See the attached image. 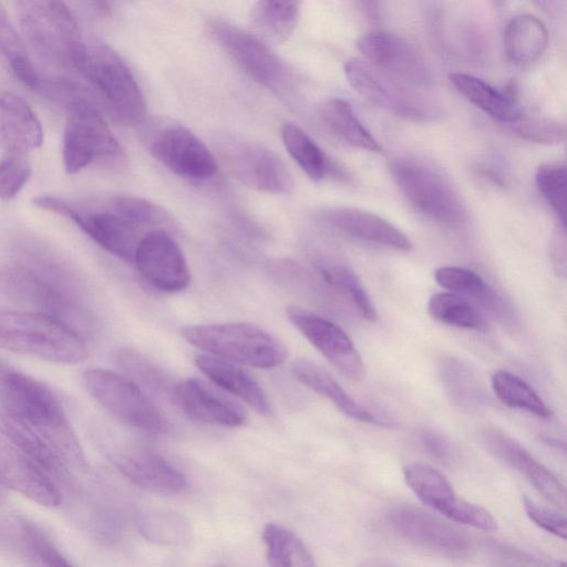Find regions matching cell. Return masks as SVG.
Wrapping results in <instances>:
<instances>
[{"mask_svg": "<svg viewBox=\"0 0 567 567\" xmlns=\"http://www.w3.org/2000/svg\"><path fill=\"white\" fill-rule=\"evenodd\" d=\"M0 486L45 507H58L63 503V494L59 486L2 434Z\"/></svg>", "mask_w": 567, "mask_h": 567, "instance_id": "21", "label": "cell"}, {"mask_svg": "<svg viewBox=\"0 0 567 567\" xmlns=\"http://www.w3.org/2000/svg\"><path fill=\"white\" fill-rule=\"evenodd\" d=\"M300 12L297 1H258L250 10L251 24L264 35L284 41L295 30Z\"/></svg>", "mask_w": 567, "mask_h": 567, "instance_id": "37", "label": "cell"}, {"mask_svg": "<svg viewBox=\"0 0 567 567\" xmlns=\"http://www.w3.org/2000/svg\"><path fill=\"white\" fill-rule=\"evenodd\" d=\"M281 137L303 173L315 182L322 181L330 169L329 161L308 133L296 123L287 122L281 127Z\"/></svg>", "mask_w": 567, "mask_h": 567, "instance_id": "36", "label": "cell"}, {"mask_svg": "<svg viewBox=\"0 0 567 567\" xmlns=\"http://www.w3.org/2000/svg\"><path fill=\"white\" fill-rule=\"evenodd\" d=\"M141 533L156 543H175L184 533L181 520L163 513H145L138 519Z\"/></svg>", "mask_w": 567, "mask_h": 567, "instance_id": "46", "label": "cell"}, {"mask_svg": "<svg viewBox=\"0 0 567 567\" xmlns=\"http://www.w3.org/2000/svg\"><path fill=\"white\" fill-rule=\"evenodd\" d=\"M419 439L424 451L432 457L442 462L452 460V446L442 434L433 430H423L420 432Z\"/></svg>", "mask_w": 567, "mask_h": 567, "instance_id": "48", "label": "cell"}, {"mask_svg": "<svg viewBox=\"0 0 567 567\" xmlns=\"http://www.w3.org/2000/svg\"><path fill=\"white\" fill-rule=\"evenodd\" d=\"M391 175L408 202L424 216L447 226L465 221L466 207L450 179L416 158H398Z\"/></svg>", "mask_w": 567, "mask_h": 567, "instance_id": "8", "label": "cell"}, {"mask_svg": "<svg viewBox=\"0 0 567 567\" xmlns=\"http://www.w3.org/2000/svg\"><path fill=\"white\" fill-rule=\"evenodd\" d=\"M0 130L13 154L22 155L43 143V128L38 115L24 99L11 92L0 95Z\"/></svg>", "mask_w": 567, "mask_h": 567, "instance_id": "29", "label": "cell"}, {"mask_svg": "<svg viewBox=\"0 0 567 567\" xmlns=\"http://www.w3.org/2000/svg\"><path fill=\"white\" fill-rule=\"evenodd\" d=\"M174 401L188 416L204 423L237 427L246 421L241 406L198 379L176 383Z\"/></svg>", "mask_w": 567, "mask_h": 567, "instance_id": "23", "label": "cell"}, {"mask_svg": "<svg viewBox=\"0 0 567 567\" xmlns=\"http://www.w3.org/2000/svg\"><path fill=\"white\" fill-rule=\"evenodd\" d=\"M427 312L436 321L457 328L487 332L489 324L468 299L453 292H436L429 299Z\"/></svg>", "mask_w": 567, "mask_h": 567, "instance_id": "35", "label": "cell"}, {"mask_svg": "<svg viewBox=\"0 0 567 567\" xmlns=\"http://www.w3.org/2000/svg\"><path fill=\"white\" fill-rule=\"evenodd\" d=\"M106 454L117 471L141 488L166 495L178 494L186 488L183 473L144 446L120 444L110 447Z\"/></svg>", "mask_w": 567, "mask_h": 567, "instance_id": "19", "label": "cell"}, {"mask_svg": "<svg viewBox=\"0 0 567 567\" xmlns=\"http://www.w3.org/2000/svg\"><path fill=\"white\" fill-rule=\"evenodd\" d=\"M403 478L423 504L446 518L488 532L497 528L491 513L460 497L446 476L433 466L408 464L403 467Z\"/></svg>", "mask_w": 567, "mask_h": 567, "instance_id": "14", "label": "cell"}, {"mask_svg": "<svg viewBox=\"0 0 567 567\" xmlns=\"http://www.w3.org/2000/svg\"><path fill=\"white\" fill-rule=\"evenodd\" d=\"M33 204L72 220L96 244L115 257L133 262L143 236L140 228L122 217L110 199L101 203L42 195Z\"/></svg>", "mask_w": 567, "mask_h": 567, "instance_id": "7", "label": "cell"}, {"mask_svg": "<svg viewBox=\"0 0 567 567\" xmlns=\"http://www.w3.org/2000/svg\"><path fill=\"white\" fill-rule=\"evenodd\" d=\"M146 145L163 166L183 178L205 181L217 171L213 153L183 125L158 126L146 138Z\"/></svg>", "mask_w": 567, "mask_h": 567, "instance_id": "15", "label": "cell"}, {"mask_svg": "<svg viewBox=\"0 0 567 567\" xmlns=\"http://www.w3.org/2000/svg\"><path fill=\"white\" fill-rule=\"evenodd\" d=\"M363 59L383 73L417 89L432 83L430 66L408 39L384 31L361 35L357 42Z\"/></svg>", "mask_w": 567, "mask_h": 567, "instance_id": "16", "label": "cell"}, {"mask_svg": "<svg viewBox=\"0 0 567 567\" xmlns=\"http://www.w3.org/2000/svg\"><path fill=\"white\" fill-rule=\"evenodd\" d=\"M133 262L142 278L158 291L175 293L189 285L186 258L178 244L164 229H153L142 237Z\"/></svg>", "mask_w": 567, "mask_h": 567, "instance_id": "17", "label": "cell"}, {"mask_svg": "<svg viewBox=\"0 0 567 567\" xmlns=\"http://www.w3.org/2000/svg\"><path fill=\"white\" fill-rule=\"evenodd\" d=\"M359 567H399L395 564L380 558L364 560Z\"/></svg>", "mask_w": 567, "mask_h": 567, "instance_id": "50", "label": "cell"}, {"mask_svg": "<svg viewBox=\"0 0 567 567\" xmlns=\"http://www.w3.org/2000/svg\"><path fill=\"white\" fill-rule=\"evenodd\" d=\"M262 539L271 567H317L303 542L286 527L269 523L264 527Z\"/></svg>", "mask_w": 567, "mask_h": 567, "instance_id": "34", "label": "cell"}, {"mask_svg": "<svg viewBox=\"0 0 567 567\" xmlns=\"http://www.w3.org/2000/svg\"><path fill=\"white\" fill-rule=\"evenodd\" d=\"M550 258L555 272L558 276H566V235L565 228L560 226L554 234L550 244Z\"/></svg>", "mask_w": 567, "mask_h": 567, "instance_id": "49", "label": "cell"}, {"mask_svg": "<svg viewBox=\"0 0 567 567\" xmlns=\"http://www.w3.org/2000/svg\"><path fill=\"white\" fill-rule=\"evenodd\" d=\"M390 525L408 540L446 556H461L468 538L456 527L422 508L402 505L388 515Z\"/></svg>", "mask_w": 567, "mask_h": 567, "instance_id": "20", "label": "cell"}, {"mask_svg": "<svg viewBox=\"0 0 567 567\" xmlns=\"http://www.w3.org/2000/svg\"><path fill=\"white\" fill-rule=\"evenodd\" d=\"M0 406L44 437L72 471H86L83 449L45 384L9 368L0 383Z\"/></svg>", "mask_w": 567, "mask_h": 567, "instance_id": "1", "label": "cell"}, {"mask_svg": "<svg viewBox=\"0 0 567 567\" xmlns=\"http://www.w3.org/2000/svg\"><path fill=\"white\" fill-rule=\"evenodd\" d=\"M520 138L542 144H557L565 140V125L547 117L522 116L511 124Z\"/></svg>", "mask_w": 567, "mask_h": 567, "instance_id": "44", "label": "cell"}, {"mask_svg": "<svg viewBox=\"0 0 567 567\" xmlns=\"http://www.w3.org/2000/svg\"><path fill=\"white\" fill-rule=\"evenodd\" d=\"M21 538L25 549L41 567H75L61 553L52 538L37 524L22 520Z\"/></svg>", "mask_w": 567, "mask_h": 567, "instance_id": "43", "label": "cell"}, {"mask_svg": "<svg viewBox=\"0 0 567 567\" xmlns=\"http://www.w3.org/2000/svg\"><path fill=\"white\" fill-rule=\"evenodd\" d=\"M182 337L206 354L258 369H271L287 359L284 343L265 329L247 322L186 326Z\"/></svg>", "mask_w": 567, "mask_h": 567, "instance_id": "4", "label": "cell"}, {"mask_svg": "<svg viewBox=\"0 0 567 567\" xmlns=\"http://www.w3.org/2000/svg\"><path fill=\"white\" fill-rule=\"evenodd\" d=\"M216 567H227V566H216Z\"/></svg>", "mask_w": 567, "mask_h": 567, "instance_id": "52", "label": "cell"}, {"mask_svg": "<svg viewBox=\"0 0 567 567\" xmlns=\"http://www.w3.org/2000/svg\"><path fill=\"white\" fill-rule=\"evenodd\" d=\"M434 279L449 292L473 300L504 324L516 323V313L511 305L475 271L463 267L444 266L434 271Z\"/></svg>", "mask_w": 567, "mask_h": 567, "instance_id": "26", "label": "cell"}, {"mask_svg": "<svg viewBox=\"0 0 567 567\" xmlns=\"http://www.w3.org/2000/svg\"><path fill=\"white\" fill-rule=\"evenodd\" d=\"M31 175L29 163L19 154H11L0 161V199L16 197Z\"/></svg>", "mask_w": 567, "mask_h": 567, "instance_id": "45", "label": "cell"}, {"mask_svg": "<svg viewBox=\"0 0 567 567\" xmlns=\"http://www.w3.org/2000/svg\"><path fill=\"white\" fill-rule=\"evenodd\" d=\"M313 269L342 298L347 299L357 312L370 322L378 318L375 307L354 270L342 256L330 247H313L310 251Z\"/></svg>", "mask_w": 567, "mask_h": 567, "instance_id": "25", "label": "cell"}, {"mask_svg": "<svg viewBox=\"0 0 567 567\" xmlns=\"http://www.w3.org/2000/svg\"><path fill=\"white\" fill-rule=\"evenodd\" d=\"M115 361L125 375L141 389L143 386L157 396L174 400L176 383L141 352L128 348L120 349L115 354Z\"/></svg>", "mask_w": 567, "mask_h": 567, "instance_id": "38", "label": "cell"}, {"mask_svg": "<svg viewBox=\"0 0 567 567\" xmlns=\"http://www.w3.org/2000/svg\"><path fill=\"white\" fill-rule=\"evenodd\" d=\"M208 29L237 66L259 85L275 92L290 86V70L259 38L221 20L212 21Z\"/></svg>", "mask_w": 567, "mask_h": 567, "instance_id": "13", "label": "cell"}, {"mask_svg": "<svg viewBox=\"0 0 567 567\" xmlns=\"http://www.w3.org/2000/svg\"><path fill=\"white\" fill-rule=\"evenodd\" d=\"M449 80L470 103L499 122L513 124L524 115L512 97L476 76L451 73Z\"/></svg>", "mask_w": 567, "mask_h": 567, "instance_id": "31", "label": "cell"}, {"mask_svg": "<svg viewBox=\"0 0 567 567\" xmlns=\"http://www.w3.org/2000/svg\"><path fill=\"white\" fill-rule=\"evenodd\" d=\"M0 53L14 76L31 89H39L41 79L23 41L0 6Z\"/></svg>", "mask_w": 567, "mask_h": 567, "instance_id": "39", "label": "cell"}, {"mask_svg": "<svg viewBox=\"0 0 567 567\" xmlns=\"http://www.w3.org/2000/svg\"><path fill=\"white\" fill-rule=\"evenodd\" d=\"M523 506L527 516L540 528L546 532L566 539L567 535V520L564 515L555 511L539 506L530 498L523 497Z\"/></svg>", "mask_w": 567, "mask_h": 567, "instance_id": "47", "label": "cell"}, {"mask_svg": "<svg viewBox=\"0 0 567 567\" xmlns=\"http://www.w3.org/2000/svg\"><path fill=\"white\" fill-rule=\"evenodd\" d=\"M537 188L551 210L566 227L567 175L564 163H546L535 173Z\"/></svg>", "mask_w": 567, "mask_h": 567, "instance_id": "42", "label": "cell"}, {"mask_svg": "<svg viewBox=\"0 0 567 567\" xmlns=\"http://www.w3.org/2000/svg\"><path fill=\"white\" fill-rule=\"evenodd\" d=\"M2 288L27 310L48 316L86 339L96 330V319L83 299L40 277L17 261L2 275Z\"/></svg>", "mask_w": 567, "mask_h": 567, "instance_id": "5", "label": "cell"}, {"mask_svg": "<svg viewBox=\"0 0 567 567\" xmlns=\"http://www.w3.org/2000/svg\"><path fill=\"white\" fill-rule=\"evenodd\" d=\"M326 125L348 144L369 152H380V145L343 99H329L320 106Z\"/></svg>", "mask_w": 567, "mask_h": 567, "instance_id": "33", "label": "cell"}, {"mask_svg": "<svg viewBox=\"0 0 567 567\" xmlns=\"http://www.w3.org/2000/svg\"><path fill=\"white\" fill-rule=\"evenodd\" d=\"M23 33L47 61L72 68V60L83 40L76 19L61 1H18Z\"/></svg>", "mask_w": 567, "mask_h": 567, "instance_id": "9", "label": "cell"}, {"mask_svg": "<svg viewBox=\"0 0 567 567\" xmlns=\"http://www.w3.org/2000/svg\"><path fill=\"white\" fill-rule=\"evenodd\" d=\"M72 68L95 91L113 116L125 124L141 123L145 116L144 95L132 71L110 45L83 41Z\"/></svg>", "mask_w": 567, "mask_h": 567, "instance_id": "2", "label": "cell"}, {"mask_svg": "<svg viewBox=\"0 0 567 567\" xmlns=\"http://www.w3.org/2000/svg\"><path fill=\"white\" fill-rule=\"evenodd\" d=\"M504 52L516 65L536 62L548 47L545 24L535 16L524 13L513 17L504 30Z\"/></svg>", "mask_w": 567, "mask_h": 567, "instance_id": "30", "label": "cell"}, {"mask_svg": "<svg viewBox=\"0 0 567 567\" xmlns=\"http://www.w3.org/2000/svg\"><path fill=\"white\" fill-rule=\"evenodd\" d=\"M492 388L496 396L505 405L525 410L542 417L551 415L538 393L523 379L506 370H497L491 379Z\"/></svg>", "mask_w": 567, "mask_h": 567, "instance_id": "40", "label": "cell"}, {"mask_svg": "<svg viewBox=\"0 0 567 567\" xmlns=\"http://www.w3.org/2000/svg\"><path fill=\"white\" fill-rule=\"evenodd\" d=\"M8 370H9V367L3 364L2 362H0V383Z\"/></svg>", "mask_w": 567, "mask_h": 567, "instance_id": "51", "label": "cell"}, {"mask_svg": "<svg viewBox=\"0 0 567 567\" xmlns=\"http://www.w3.org/2000/svg\"><path fill=\"white\" fill-rule=\"evenodd\" d=\"M344 74L353 90L371 104L414 122L433 120L439 114L422 89L408 85L372 66L362 58H350Z\"/></svg>", "mask_w": 567, "mask_h": 567, "instance_id": "11", "label": "cell"}, {"mask_svg": "<svg viewBox=\"0 0 567 567\" xmlns=\"http://www.w3.org/2000/svg\"><path fill=\"white\" fill-rule=\"evenodd\" d=\"M440 377L451 402L464 412L478 410L484 403V393L473 369L463 360L444 358L440 364Z\"/></svg>", "mask_w": 567, "mask_h": 567, "instance_id": "32", "label": "cell"}, {"mask_svg": "<svg viewBox=\"0 0 567 567\" xmlns=\"http://www.w3.org/2000/svg\"><path fill=\"white\" fill-rule=\"evenodd\" d=\"M286 315L291 324L342 374L355 381L364 378L361 355L339 326L296 306L287 307Z\"/></svg>", "mask_w": 567, "mask_h": 567, "instance_id": "18", "label": "cell"}, {"mask_svg": "<svg viewBox=\"0 0 567 567\" xmlns=\"http://www.w3.org/2000/svg\"><path fill=\"white\" fill-rule=\"evenodd\" d=\"M293 377L307 388L329 399L342 413L360 422L393 426L389 419L380 417L370 409L353 400L338 381L316 362L299 358L291 364Z\"/></svg>", "mask_w": 567, "mask_h": 567, "instance_id": "27", "label": "cell"}, {"mask_svg": "<svg viewBox=\"0 0 567 567\" xmlns=\"http://www.w3.org/2000/svg\"><path fill=\"white\" fill-rule=\"evenodd\" d=\"M223 164L241 184L269 194H289L293 178L281 158L257 142L226 136L217 142Z\"/></svg>", "mask_w": 567, "mask_h": 567, "instance_id": "12", "label": "cell"}, {"mask_svg": "<svg viewBox=\"0 0 567 567\" xmlns=\"http://www.w3.org/2000/svg\"><path fill=\"white\" fill-rule=\"evenodd\" d=\"M482 439L494 455L522 474L546 499L565 508L563 483L522 444L502 430L489 426L482 431Z\"/></svg>", "mask_w": 567, "mask_h": 567, "instance_id": "22", "label": "cell"}, {"mask_svg": "<svg viewBox=\"0 0 567 567\" xmlns=\"http://www.w3.org/2000/svg\"><path fill=\"white\" fill-rule=\"evenodd\" d=\"M85 97L82 90L71 84L60 99L68 110L62 161L69 174H75L99 159L116 158L122 153L107 124Z\"/></svg>", "mask_w": 567, "mask_h": 567, "instance_id": "6", "label": "cell"}, {"mask_svg": "<svg viewBox=\"0 0 567 567\" xmlns=\"http://www.w3.org/2000/svg\"><path fill=\"white\" fill-rule=\"evenodd\" d=\"M0 349L59 364L87 357L85 339L63 323L29 310L0 308Z\"/></svg>", "mask_w": 567, "mask_h": 567, "instance_id": "3", "label": "cell"}, {"mask_svg": "<svg viewBox=\"0 0 567 567\" xmlns=\"http://www.w3.org/2000/svg\"><path fill=\"white\" fill-rule=\"evenodd\" d=\"M87 392L113 417L147 433H163L167 422L148 395L126 375L106 369L83 372Z\"/></svg>", "mask_w": 567, "mask_h": 567, "instance_id": "10", "label": "cell"}, {"mask_svg": "<svg viewBox=\"0 0 567 567\" xmlns=\"http://www.w3.org/2000/svg\"><path fill=\"white\" fill-rule=\"evenodd\" d=\"M109 199L122 217L138 228L151 226L166 230L165 228L173 226L171 215L147 199L131 195H117Z\"/></svg>", "mask_w": 567, "mask_h": 567, "instance_id": "41", "label": "cell"}, {"mask_svg": "<svg viewBox=\"0 0 567 567\" xmlns=\"http://www.w3.org/2000/svg\"><path fill=\"white\" fill-rule=\"evenodd\" d=\"M330 227L359 240L399 251L412 248L410 239L382 217L354 207H333L321 215Z\"/></svg>", "mask_w": 567, "mask_h": 567, "instance_id": "24", "label": "cell"}, {"mask_svg": "<svg viewBox=\"0 0 567 567\" xmlns=\"http://www.w3.org/2000/svg\"><path fill=\"white\" fill-rule=\"evenodd\" d=\"M197 368L218 388L239 398L262 415L271 413L268 398L258 381L234 362L209 354L195 357Z\"/></svg>", "mask_w": 567, "mask_h": 567, "instance_id": "28", "label": "cell"}]
</instances>
